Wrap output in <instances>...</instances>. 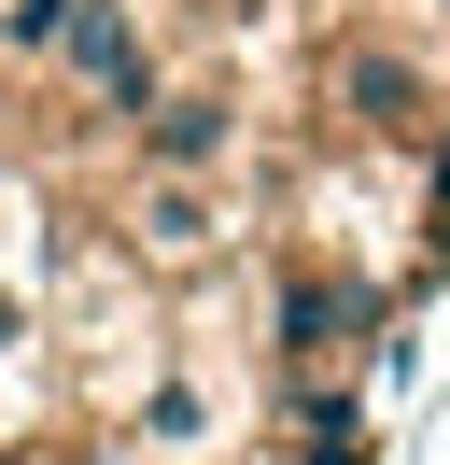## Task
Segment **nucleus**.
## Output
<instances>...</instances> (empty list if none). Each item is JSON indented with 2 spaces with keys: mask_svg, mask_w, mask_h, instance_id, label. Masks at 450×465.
<instances>
[{
  "mask_svg": "<svg viewBox=\"0 0 450 465\" xmlns=\"http://www.w3.org/2000/svg\"><path fill=\"white\" fill-rule=\"evenodd\" d=\"M422 268H450V127L422 142Z\"/></svg>",
  "mask_w": 450,
  "mask_h": 465,
  "instance_id": "0eeeda50",
  "label": "nucleus"
},
{
  "mask_svg": "<svg viewBox=\"0 0 450 465\" xmlns=\"http://www.w3.org/2000/svg\"><path fill=\"white\" fill-rule=\"evenodd\" d=\"M352 15H394V0H352Z\"/></svg>",
  "mask_w": 450,
  "mask_h": 465,
  "instance_id": "9d476101",
  "label": "nucleus"
},
{
  "mask_svg": "<svg viewBox=\"0 0 450 465\" xmlns=\"http://www.w3.org/2000/svg\"><path fill=\"white\" fill-rule=\"evenodd\" d=\"M309 114H324V142L394 155V170L450 127V71L422 57L408 0H394V15H338V29H324V57H309Z\"/></svg>",
  "mask_w": 450,
  "mask_h": 465,
  "instance_id": "f257e3e1",
  "label": "nucleus"
},
{
  "mask_svg": "<svg viewBox=\"0 0 450 465\" xmlns=\"http://www.w3.org/2000/svg\"><path fill=\"white\" fill-rule=\"evenodd\" d=\"M225 240H240V198H225V183L141 170V198H127V254H141V268H211Z\"/></svg>",
  "mask_w": 450,
  "mask_h": 465,
  "instance_id": "20e7f679",
  "label": "nucleus"
},
{
  "mask_svg": "<svg viewBox=\"0 0 450 465\" xmlns=\"http://www.w3.org/2000/svg\"><path fill=\"white\" fill-rule=\"evenodd\" d=\"M183 437H211V395H197V381H169V395H155V451H183Z\"/></svg>",
  "mask_w": 450,
  "mask_h": 465,
  "instance_id": "6e6552de",
  "label": "nucleus"
},
{
  "mask_svg": "<svg viewBox=\"0 0 450 465\" xmlns=\"http://www.w3.org/2000/svg\"><path fill=\"white\" fill-rule=\"evenodd\" d=\"M127 155H141V170H197V183H211L225 155H240V99H225V85H155V99L127 114Z\"/></svg>",
  "mask_w": 450,
  "mask_h": 465,
  "instance_id": "39448f33",
  "label": "nucleus"
},
{
  "mask_svg": "<svg viewBox=\"0 0 450 465\" xmlns=\"http://www.w3.org/2000/svg\"><path fill=\"white\" fill-rule=\"evenodd\" d=\"M422 15H436V29H450V0H422Z\"/></svg>",
  "mask_w": 450,
  "mask_h": 465,
  "instance_id": "1a4fd4ad",
  "label": "nucleus"
},
{
  "mask_svg": "<svg viewBox=\"0 0 450 465\" xmlns=\"http://www.w3.org/2000/svg\"><path fill=\"white\" fill-rule=\"evenodd\" d=\"M56 85H71L84 114H112V127H127L141 99L169 85V71H155V43H141V15H127V0H84V15H71V43H56Z\"/></svg>",
  "mask_w": 450,
  "mask_h": 465,
  "instance_id": "7ed1b4c3",
  "label": "nucleus"
},
{
  "mask_svg": "<svg viewBox=\"0 0 450 465\" xmlns=\"http://www.w3.org/2000/svg\"><path fill=\"white\" fill-rule=\"evenodd\" d=\"M394 339V296L338 254H281L268 268V381H366V352Z\"/></svg>",
  "mask_w": 450,
  "mask_h": 465,
  "instance_id": "f03ea898",
  "label": "nucleus"
},
{
  "mask_svg": "<svg viewBox=\"0 0 450 465\" xmlns=\"http://www.w3.org/2000/svg\"><path fill=\"white\" fill-rule=\"evenodd\" d=\"M71 15H84V0H0V57H15V71H56Z\"/></svg>",
  "mask_w": 450,
  "mask_h": 465,
  "instance_id": "423d86ee",
  "label": "nucleus"
}]
</instances>
